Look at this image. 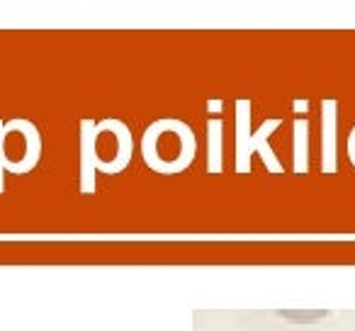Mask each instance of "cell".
Returning a JSON list of instances; mask_svg holds the SVG:
<instances>
[{"instance_id":"obj_3","label":"cell","mask_w":355,"mask_h":331,"mask_svg":"<svg viewBox=\"0 0 355 331\" xmlns=\"http://www.w3.org/2000/svg\"><path fill=\"white\" fill-rule=\"evenodd\" d=\"M129 151H132V144H129L127 127L110 122L100 129L98 142H95V156L100 166H105L107 171H119L129 161Z\"/></svg>"},{"instance_id":"obj_7","label":"cell","mask_w":355,"mask_h":331,"mask_svg":"<svg viewBox=\"0 0 355 331\" xmlns=\"http://www.w3.org/2000/svg\"><path fill=\"white\" fill-rule=\"evenodd\" d=\"M348 158H350V163L355 166V127L350 129V134H348Z\"/></svg>"},{"instance_id":"obj_1","label":"cell","mask_w":355,"mask_h":331,"mask_svg":"<svg viewBox=\"0 0 355 331\" xmlns=\"http://www.w3.org/2000/svg\"><path fill=\"white\" fill-rule=\"evenodd\" d=\"M195 156V137L183 122L161 119L144 134V158L151 169L178 173L190 166Z\"/></svg>"},{"instance_id":"obj_4","label":"cell","mask_w":355,"mask_h":331,"mask_svg":"<svg viewBox=\"0 0 355 331\" xmlns=\"http://www.w3.org/2000/svg\"><path fill=\"white\" fill-rule=\"evenodd\" d=\"M321 117H324V127H321V137H324V144H321V171L324 173H334L338 169V161H336V122H338V103L331 98H326L321 103Z\"/></svg>"},{"instance_id":"obj_2","label":"cell","mask_w":355,"mask_h":331,"mask_svg":"<svg viewBox=\"0 0 355 331\" xmlns=\"http://www.w3.org/2000/svg\"><path fill=\"white\" fill-rule=\"evenodd\" d=\"M280 127V119H268L258 132H251V103L246 98L236 100V171H251V156L261 153L270 173H282V163L268 146V137Z\"/></svg>"},{"instance_id":"obj_5","label":"cell","mask_w":355,"mask_h":331,"mask_svg":"<svg viewBox=\"0 0 355 331\" xmlns=\"http://www.w3.org/2000/svg\"><path fill=\"white\" fill-rule=\"evenodd\" d=\"M306 132H309V124H306V119H295V171L297 173H304L306 171V156H309V151H306Z\"/></svg>"},{"instance_id":"obj_6","label":"cell","mask_w":355,"mask_h":331,"mask_svg":"<svg viewBox=\"0 0 355 331\" xmlns=\"http://www.w3.org/2000/svg\"><path fill=\"white\" fill-rule=\"evenodd\" d=\"M285 319H297V321H314V319H321V316H326L329 312L321 309V312H280Z\"/></svg>"}]
</instances>
